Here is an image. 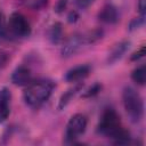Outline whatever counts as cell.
<instances>
[{
	"mask_svg": "<svg viewBox=\"0 0 146 146\" xmlns=\"http://www.w3.org/2000/svg\"><path fill=\"white\" fill-rule=\"evenodd\" d=\"M65 6H66V0H59L58 3H57L56 7H55V10H56L57 13H60V11L64 10Z\"/></svg>",
	"mask_w": 146,
	"mask_h": 146,
	"instance_id": "cell-23",
	"label": "cell"
},
{
	"mask_svg": "<svg viewBox=\"0 0 146 146\" xmlns=\"http://www.w3.org/2000/svg\"><path fill=\"white\" fill-rule=\"evenodd\" d=\"M81 88H82V84H81V82H79V84L74 86V88H71V89H68L66 92H64V94L62 95L60 99H59L58 108H59V110H63V108L72 100V98L81 90Z\"/></svg>",
	"mask_w": 146,
	"mask_h": 146,
	"instance_id": "cell-12",
	"label": "cell"
},
{
	"mask_svg": "<svg viewBox=\"0 0 146 146\" xmlns=\"http://www.w3.org/2000/svg\"><path fill=\"white\" fill-rule=\"evenodd\" d=\"M130 42L127 40H123L121 42H119L117 44H115L113 47V49L111 50V52L108 54L107 57V63L108 64H113L115 62H117L120 58H122V56L125 54V51L129 49Z\"/></svg>",
	"mask_w": 146,
	"mask_h": 146,
	"instance_id": "cell-11",
	"label": "cell"
},
{
	"mask_svg": "<svg viewBox=\"0 0 146 146\" xmlns=\"http://www.w3.org/2000/svg\"><path fill=\"white\" fill-rule=\"evenodd\" d=\"M89 73H90L89 65H79L67 71V73L65 74V80L67 82L76 83V82L82 81L84 78H87Z\"/></svg>",
	"mask_w": 146,
	"mask_h": 146,
	"instance_id": "cell-8",
	"label": "cell"
},
{
	"mask_svg": "<svg viewBox=\"0 0 146 146\" xmlns=\"http://www.w3.org/2000/svg\"><path fill=\"white\" fill-rule=\"evenodd\" d=\"M7 33V26H6V19L2 13H0V39H2Z\"/></svg>",
	"mask_w": 146,
	"mask_h": 146,
	"instance_id": "cell-17",
	"label": "cell"
},
{
	"mask_svg": "<svg viewBox=\"0 0 146 146\" xmlns=\"http://www.w3.org/2000/svg\"><path fill=\"white\" fill-rule=\"evenodd\" d=\"M87 43H88V40H87L86 34L71 35L62 47V56L71 57L73 55H75L83 47V44H87Z\"/></svg>",
	"mask_w": 146,
	"mask_h": 146,
	"instance_id": "cell-6",
	"label": "cell"
},
{
	"mask_svg": "<svg viewBox=\"0 0 146 146\" xmlns=\"http://www.w3.org/2000/svg\"><path fill=\"white\" fill-rule=\"evenodd\" d=\"M11 82L16 86L23 87V86H27L30 84L33 79H32V72L27 66L21 65L18 67H16L14 70V72L11 73Z\"/></svg>",
	"mask_w": 146,
	"mask_h": 146,
	"instance_id": "cell-7",
	"label": "cell"
},
{
	"mask_svg": "<svg viewBox=\"0 0 146 146\" xmlns=\"http://www.w3.org/2000/svg\"><path fill=\"white\" fill-rule=\"evenodd\" d=\"M123 106L130 121L139 122L144 115V103L138 91L131 87H125L122 94Z\"/></svg>",
	"mask_w": 146,
	"mask_h": 146,
	"instance_id": "cell-3",
	"label": "cell"
},
{
	"mask_svg": "<svg viewBox=\"0 0 146 146\" xmlns=\"http://www.w3.org/2000/svg\"><path fill=\"white\" fill-rule=\"evenodd\" d=\"M94 2V0H74V3L79 7V8H87L89 5H91Z\"/></svg>",
	"mask_w": 146,
	"mask_h": 146,
	"instance_id": "cell-19",
	"label": "cell"
},
{
	"mask_svg": "<svg viewBox=\"0 0 146 146\" xmlns=\"http://www.w3.org/2000/svg\"><path fill=\"white\" fill-rule=\"evenodd\" d=\"M46 1L47 0H22L23 5L31 9H40L41 7H43Z\"/></svg>",
	"mask_w": 146,
	"mask_h": 146,
	"instance_id": "cell-15",
	"label": "cell"
},
{
	"mask_svg": "<svg viewBox=\"0 0 146 146\" xmlns=\"http://www.w3.org/2000/svg\"><path fill=\"white\" fill-rule=\"evenodd\" d=\"M87 128V117L83 114H74L67 122L65 139L66 143H74L76 138H79Z\"/></svg>",
	"mask_w": 146,
	"mask_h": 146,
	"instance_id": "cell-5",
	"label": "cell"
},
{
	"mask_svg": "<svg viewBox=\"0 0 146 146\" xmlns=\"http://www.w3.org/2000/svg\"><path fill=\"white\" fill-rule=\"evenodd\" d=\"M98 17H99V19H100L102 22L107 23V24H114V23H116L117 19H119L117 10H116V8H115L113 5H111V3H107V5H105V6L102 8V10H100L99 14H98Z\"/></svg>",
	"mask_w": 146,
	"mask_h": 146,
	"instance_id": "cell-10",
	"label": "cell"
},
{
	"mask_svg": "<svg viewBox=\"0 0 146 146\" xmlns=\"http://www.w3.org/2000/svg\"><path fill=\"white\" fill-rule=\"evenodd\" d=\"M138 8L140 16H145V9H146V0H139L138 2Z\"/></svg>",
	"mask_w": 146,
	"mask_h": 146,
	"instance_id": "cell-22",
	"label": "cell"
},
{
	"mask_svg": "<svg viewBox=\"0 0 146 146\" xmlns=\"http://www.w3.org/2000/svg\"><path fill=\"white\" fill-rule=\"evenodd\" d=\"M144 17H145V16H139L138 18H135V19L130 23V25H129V30H130V31H133V30L140 27V26L144 24V21H145Z\"/></svg>",
	"mask_w": 146,
	"mask_h": 146,
	"instance_id": "cell-16",
	"label": "cell"
},
{
	"mask_svg": "<svg viewBox=\"0 0 146 146\" xmlns=\"http://www.w3.org/2000/svg\"><path fill=\"white\" fill-rule=\"evenodd\" d=\"M54 89V84L50 81L46 80H36L32 81L26 86L23 98L26 105L30 107H39L44 102L48 100Z\"/></svg>",
	"mask_w": 146,
	"mask_h": 146,
	"instance_id": "cell-2",
	"label": "cell"
},
{
	"mask_svg": "<svg viewBox=\"0 0 146 146\" xmlns=\"http://www.w3.org/2000/svg\"><path fill=\"white\" fill-rule=\"evenodd\" d=\"M131 78L132 80L139 84V86H144L146 82V71H145V65H140L139 67H137L136 70L132 71L131 73Z\"/></svg>",
	"mask_w": 146,
	"mask_h": 146,
	"instance_id": "cell-14",
	"label": "cell"
},
{
	"mask_svg": "<svg viewBox=\"0 0 146 146\" xmlns=\"http://www.w3.org/2000/svg\"><path fill=\"white\" fill-rule=\"evenodd\" d=\"M49 39L52 43L57 44L62 41L63 39V30L60 23H55L50 29H49Z\"/></svg>",
	"mask_w": 146,
	"mask_h": 146,
	"instance_id": "cell-13",
	"label": "cell"
},
{
	"mask_svg": "<svg viewBox=\"0 0 146 146\" xmlns=\"http://www.w3.org/2000/svg\"><path fill=\"white\" fill-rule=\"evenodd\" d=\"M98 131L117 145H125L130 141V133L121 125L120 116L112 108H106L102 114Z\"/></svg>",
	"mask_w": 146,
	"mask_h": 146,
	"instance_id": "cell-1",
	"label": "cell"
},
{
	"mask_svg": "<svg viewBox=\"0 0 146 146\" xmlns=\"http://www.w3.org/2000/svg\"><path fill=\"white\" fill-rule=\"evenodd\" d=\"M7 31L15 38H26L31 34V25L26 17L21 13H13L9 17Z\"/></svg>",
	"mask_w": 146,
	"mask_h": 146,
	"instance_id": "cell-4",
	"label": "cell"
},
{
	"mask_svg": "<svg viewBox=\"0 0 146 146\" xmlns=\"http://www.w3.org/2000/svg\"><path fill=\"white\" fill-rule=\"evenodd\" d=\"M8 59H9L8 55H7L5 51L0 50V70H1L2 67H5V66H6V64H7Z\"/></svg>",
	"mask_w": 146,
	"mask_h": 146,
	"instance_id": "cell-20",
	"label": "cell"
},
{
	"mask_svg": "<svg viewBox=\"0 0 146 146\" xmlns=\"http://www.w3.org/2000/svg\"><path fill=\"white\" fill-rule=\"evenodd\" d=\"M10 113V92L7 88L0 89V122H3Z\"/></svg>",
	"mask_w": 146,
	"mask_h": 146,
	"instance_id": "cell-9",
	"label": "cell"
},
{
	"mask_svg": "<svg viewBox=\"0 0 146 146\" xmlns=\"http://www.w3.org/2000/svg\"><path fill=\"white\" fill-rule=\"evenodd\" d=\"M145 55V47L143 46L138 51H136V52H133V55L131 56V60H137V59H139V58H141L143 56Z\"/></svg>",
	"mask_w": 146,
	"mask_h": 146,
	"instance_id": "cell-21",
	"label": "cell"
},
{
	"mask_svg": "<svg viewBox=\"0 0 146 146\" xmlns=\"http://www.w3.org/2000/svg\"><path fill=\"white\" fill-rule=\"evenodd\" d=\"M100 86L99 84H95L94 87H91L90 89H88L87 90V92H84L83 94V97H90V96H94V95H96L99 90H100Z\"/></svg>",
	"mask_w": 146,
	"mask_h": 146,
	"instance_id": "cell-18",
	"label": "cell"
}]
</instances>
